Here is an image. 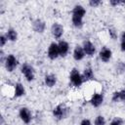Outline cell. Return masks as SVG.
I'll use <instances>...</instances> for the list:
<instances>
[{
  "instance_id": "cell-27",
  "label": "cell",
  "mask_w": 125,
  "mask_h": 125,
  "mask_svg": "<svg viewBox=\"0 0 125 125\" xmlns=\"http://www.w3.org/2000/svg\"><path fill=\"white\" fill-rule=\"evenodd\" d=\"M111 101L113 103H117L119 101V92L118 91H114L112 93V96H111Z\"/></svg>"
},
{
  "instance_id": "cell-13",
  "label": "cell",
  "mask_w": 125,
  "mask_h": 125,
  "mask_svg": "<svg viewBox=\"0 0 125 125\" xmlns=\"http://www.w3.org/2000/svg\"><path fill=\"white\" fill-rule=\"evenodd\" d=\"M85 52L82 48V46L80 45H76L75 48L73 49V52H72V57L73 59L76 61V62H79V61H82L84 58H85Z\"/></svg>"
},
{
  "instance_id": "cell-11",
  "label": "cell",
  "mask_w": 125,
  "mask_h": 125,
  "mask_svg": "<svg viewBox=\"0 0 125 125\" xmlns=\"http://www.w3.org/2000/svg\"><path fill=\"white\" fill-rule=\"evenodd\" d=\"M99 57H100V60L104 62H107L110 61L111 57H112V52L109 48L107 47H103L100 52H99Z\"/></svg>"
},
{
  "instance_id": "cell-18",
  "label": "cell",
  "mask_w": 125,
  "mask_h": 125,
  "mask_svg": "<svg viewBox=\"0 0 125 125\" xmlns=\"http://www.w3.org/2000/svg\"><path fill=\"white\" fill-rule=\"evenodd\" d=\"M82 75H83L84 81H92V80H94V78H95L94 71H93L92 67H90V66L84 68V70H83V72H82Z\"/></svg>"
},
{
  "instance_id": "cell-8",
  "label": "cell",
  "mask_w": 125,
  "mask_h": 125,
  "mask_svg": "<svg viewBox=\"0 0 125 125\" xmlns=\"http://www.w3.org/2000/svg\"><path fill=\"white\" fill-rule=\"evenodd\" d=\"M47 56L51 61H55L60 57V53H59V47H58V43L56 42H52L49 47H48V51H47Z\"/></svg>"
},
{
  "instance_id": "cell-6",
  "label": "cell",
  "mask_w": 125,
  "mask_h": 125,
  "mask_svg": "<svg viewBox=\"0 0 125 125\" xmlns=\"http://www.w3.org/2000/svg\"><path fill=\"white\" fill-rule=\"evenodd\" d=\"M50 30H51L52 36L55 39H61L62 37V35H63V32H64L63 26L59 22H54L51 25V29Z\"/></svg>"
},
{
  "instance_id": "cell-9",
  "label": "cell",
  "mask_w": 125,
  "mask_h": 125,
  "mask_svg": "<svg viewBox=\"0 0 125 125\" xmlns=\"http://www.w3.org/2000/svg\"><path fill=\"white\" fill-rule=\"evenodd\" d=\"M82 48L85 52V55L88 57H93L96 54V46L90 40H85L82 44Z\"/></svg>"
},
{
  "instance_id": "cell-17",
  "label": "cell",
  "mask_w": 125,
  "mask_h": 125,
  "mask_svg": "<svg viewBox=\"0 0 125 125\" xmlns=\"http://www.w3.org/2000/svg\"><path fill=\"white\" fill-rule=\"evenodd\" d=\"M5 35H6L7 39H8V41H10V42H16V41L18 40V32H17V30H16L15 28H13V27L8 28V29L6 30Z\"/></svg>"
},
{
  "instance_id": "cell-29",
  "label": "cell",
  "mask_w": 125,
  "mask_h": 125,
  "mask_svg": "<svg viewBox=\"0 0 125 125\" xmlns=\"http://www.w3.org/2000/svg\"><path fill=\"white\" fill-rule=\"evenodd\" d=\"M79 125H93V124H92V122H91L90 119H88V118H84V119L81 120V122H80Z\"/></svg>"
},
{
  "instance_id": "cell-7",
  "label": "cell",
  "mask_w": 125,
  "mask_h": 125,
  "mask_svg": "<svg viewBox=\"0 0 125 125\" xmlns=\"http://www.w3.org/2000/svg\"><path fill=\"white\" fill-rule=\"evenodd\" d=\"M104 94L101 93V92H95L92 94L91 98H90V104L92 106L94 107H99L103 104L104 103Z\"/></svg>"
},
{
  "instance_id": "cell-23",
  "label": "cell",
  "mask_w": 125,
  "mask_h": 125,
  "mask_svg": "<svg viewBox=\"0 0 125 125\" xmlns=\"http://www.w3.org/2000/svg\"><path fill=\"white\" fill-rule=\"evenodd\" d=\"M109 5L112 7H118L125 5V0H109Z\"/></svg>"
},
{
  "instance_id": "cell-31",
  "label": "cell",
  "mask_w": 125,
  "mask_h": 125,
  "mask_svg": "<svg viewBox=\"0 0 125 125\" xmlns=\"http://www.w3.org/2000/svg\"><path fill=\"white\" fill-rule=\"evenodd\" d=\"M3 125H9V124H7V123H5V124H3Z\"/></svg>"
},
{
  "instance_id": "cell-10",
  "label": "cell",
  "mask_w": 125,
  "mask_h": 125,
  "mask_svg": "<svg viewBox=\"0 0 125 125\" xmlns=\"http://www.w3.org/2000/svg\"><path fill=\"white\" fill-rule=\"evenodd\" d=\"M32 29L36 33H43L46 29V22L41 19H35L32 21Z\"/></svg>"
},
{
  "instance_id": "cell-25",
  "label": "cell",
  "mask_w": 125,
  "mask_h": 125,
  "mask_svg": "<svg viewBox=\"0 0 125 125\" xmlns=\"http://www.w3.org/2000/svg\"><path fill=\"white\" fill-rule=\"evenodd\" d=\"M101 4H102V1H101V0H90V1L88 2V5H89L90 7H92V8H97V7H99Z\"/></svg>"
},
{
  "instance_id": "cell-21",
  "label": "cell",
  "mask_w": 125,
  "mask_h": 125,
  "mask_svg": "<svg viewBox=\"0 0 125 125\" xmlns=\"http://www.w3.org/2000/svg\"><path fill=\"white\" fill-rule=\"evenodd\" d=\"M124 124V120L123 118H121L120 116H115L110 122L109 125H123Z\"/></svg>"
},
{
  "instance_id": "cell-24",
  "label": "cell",
  "mask_w": 125,
  "mask_h": 125,
  "mask_svg": "<svg viewBox=\"0 0 125 125\" xmlns=\"http://www.w3.org/2000/svg\"><path fill=\"white\" fill-rule=\"evenodd\" d=\"M120 50L125 52V31H122L120 34Z\"/></svg>"
},
{
  "instance_id": "cell-15",
  "label": "cell",
  "mask_w": 125,
  "mask_h": 125,
  "mask_svg": "<svg viewBox=\"0 0 125 125\" xmlns=\"http://www.w3.org/2000/svg\"><path fill=\"white\" fill-rule=\"evenodd\" d=\"M57 80H58L57 79V76L55 74H53V73H48L44 77V83L49 88L54 87L57 84Z\"/></svg>"
},
{
  "instance_id": "cell-30",
  "label": "cell",
  "mask_w": 125,
  "mask_h": 125,
  "mask_svg": "<svg viewBox=\"0 0 125 125\" xmlns=\"http://www.w3.org/2000/svg\"><path fill=\"white\" fill-rule=\"evenodd\" d=\"M117 68H118L121 72H124V71H125V63L122 62H119V63L117 64Z\"/></svg>"
},
{
  "instance_id": "cell-2",
  "label": "cell",
  "mask_w": 125,
  "mask_h": 125,
  "mask_svg": "<svg viewBox=\"0 0 125 125\" xmlns=\"http://www.w3.org/2000/svg\"><path fill=\"white\" fill-rule=\"evenodd\" d=\"M21 72L24 76V78H25V80L27 82H31L35 78V70H34V67L31 64L27 63V62H23L21 65Z\"/></svg>"
},
{
  "instance_id": "cell-16",
  "label": "cell",
  "mask_w": 125,
  "mask_h": 125,
  "mask_svg": "<svg viewBox=\"0 0 125 125\" xmlns=\"http://www.w3.org/2000/svg\"><path fill=\"white\" fill-rule=\"evenodd\" d=\"M72 16H76L81 19H84V17L86 16V9L82 5L77 4L72 9Z\"/></svg>"
},
{
  "instance_id": "cell-12",
  "label": "cell",
  "mask_w": 125,
  "mask_h": 125,
  "mask_svg": "<svg viewBox=\"0 0 125 125\" xmlns=\"http://www.w3.org/2000/svg\"><path fill=\"white\" fill-rule=\"evenodd\" d=\"M60 57H65L69 52V44L65 40H60L58 42Z\"/></svg>"
},
{
  "instance_id": "cell-1",
  "label": "cell",
  "mask_w": 125,
  "mask_h": 125,
  "mask_svg": "<svg viewBox=\"0 0 125 125\" xmlns=\"http://www.w3.org/2000/svg\"><path fill=\"white\" fill-rule=\"evenodd\" d=\"M69 82L75 88L81 87L82 84L85 82L82 73H80L79 70L77 68H75V67L70 70V73H69Z\"/></svg>"
},
{
  "instance_id": "cell-4",
  "label": "cell",
  "mask_w": 125,
  "mask_h": 125,
  "mask_svg": "<svg viewBox=\"0 0 125 125\" xmlns=\"http://www.w3.org/2000/svg\"><path fill=\"white\" fill-rule=\"evenodd\" d=\"M18 64H19V61L15 55H13V54L7 55L5 62H4V66L8 72H13L17 68Z\"/></svg>"
},
{
  "instance_id": "cell-19",
  "label": "cell",
  "mask_w": 125,
  "mask_h": 125,
  "mask_svg": "<svg viewBox=\"0 0 125 125\" xmlns=\"http://www.w3.org/2000/svg\"><path fill=\"white\" fill-rule=\"evenodd\" d=\"M71 22H72V25L76 28H81L83 26V19H81L79 17L71 15Z\"/></svg>"
},
{
  "instance_id": "cell-5",
  "label": "cell",
  "mask_w": 125,
  "mask_h": 125,
  "mask_svg": "<svg viewBox=\"0 0 125 125\" xmlns=\"http://www.w3.org/2000/svg\"><path fill=\"white\" fill-rule=\"evenodd\" d=\"M19 116L24 124H29L32 121V113L30 111V109L26 106H22V107L20 108Z\"/></svg>"
},
{
  "instance_id": "cell-14",
  "label": "cell",
  "mask_w": 125,
  "mask_h": 125,
  "mask_svg": "<svg viewBox=\"0 0 125 125\" xmlns=\"http://www.w3.org/2000/svg\"><path fill=\"white\" fill-rule=\"evenodd\" d=\"M14 97L15 98H21L25 95V88L21 82H17L14 86Z\"/></svg>"
},
{
  "instance_id": "cell-26",
  "label": "cell",
  "mask_w": 125,
  "mask_h": 125,
  "mask_svg": "<svg viewBox=\"0 0 125 125\" xmlns=\"http://www.w3.org/2000/svg\"><path fill=\"white\" fill-rule=\"evenodd\" d=\"M7 42H8V39H7L6 35L5 34H1L0 35V47H1V49L6 45Z\"/></svg>"
},
{
  "instance_id": "cell-3",
  "label": "cell",
  "mask_w": 125,
  "mask_h": 125,
  "mask_svg": "<svg viewBox=\"0 0 125 125\" xmlns=\"http://www.w3.org/2000/svg\"><path fill=\"white\" fill-rule=\"evenodd\" d=\"M68 107L65 106V104H59L58 105H56L53 108V116L54 118H56L57 120H62L63 118H65L68 114Z\"/></svg>"
},
{
  "instance_id": "cell-20",
  "label": "cell",
  "mask_w": 125,
  "mask_h": 125,
  "mask_svg": "<svg viewBox=\"0 0 125 125\" xmlns=\"http://www.w3.org/2000/svg\"><path fill=\"white\" fill-rule=\"evenodd\" d=\"M105 118L103 115H98L94 120V125H105Z\"/></svg>"
},
{
  "instance_id": "cell-28",
  "label": "cell",
  "mask_w": 125,
  "mask_h": 125,
  "mask_svg": "<svg viewBox=\"0 0 125 125\" xmlns=\"http://www.w3.org/2000/svg\"><path fill=\"white\" fill-rule=\"evenodd\" d=\"M119 92V101H123L125 102V89L118 91Z\"/></svg>"
},
{
  "instance_id": "cell-22",
  "label": "cell",
  "mask_w": 125,
  "mask_h": 125,
  "mask_svg": "<svg viewBox=\"0 0 125 125\" xmlns=\"http://www.w3.org/2000/svg\"><path fill=\"white\" fill-rule=\"evenodd\" d=\"M108 34H109V37L113 40H116L118 37V33L114 27H108Z\"/></svg>"
}]
</instances>
